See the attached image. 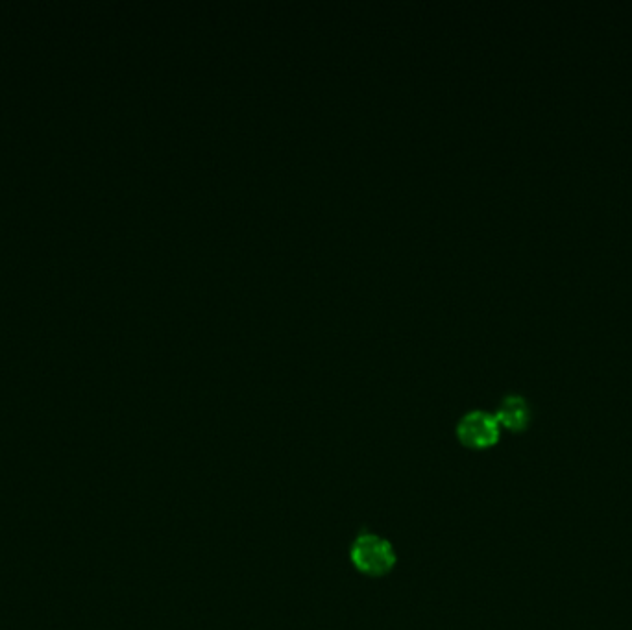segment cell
I'll return each instance as SVG.
<instances>
[{"label": "cell", "mask_w": 632, "mask_h": 630, "mask_svg": "<svg viewBox=\"0 0 632 630\" xmlns=\"http://www.w3.org/2000/svg\"><path fill=\"white\" fill-rule=\"evenodd\" d=\"M348 557L355 570L374 579L389 575L398 562L396 549L389 540L368 529H363L353 538Z\"/></svg>", "instance_id": "obj_1"}, {"label": "cell", "mask_w": 632, "mask_h": 630, "mask_svg": "<svg viewBox=\"0 0 632 630\" xmlns=\"http://www.w3.org/2000/svg\"><path fill=\"white\" fill-rule=\"evenodd\" d=\"M455 435L464 448L485 451L498 444L501 427L492 412L474 409L464 412L459 418L455 425Z\"/></svg>", "instance_id": "obj_2"}, {"label": "cell", "mask_w": 632, "mask_h": 630, "mask_svg": "<svg viewBox=\"0 0 632 630\" xmlns=\"http://www.w3.org/2000/svg\"><path fill=\"white\" fill-rule=\"evenodd\" d=\"M494 416L499 427L512 433H522L531 424V407L520 394H507L499 401L498 411L494 412Z\"/></svg>", "instance_id": "obj_3"}]
</instances>
